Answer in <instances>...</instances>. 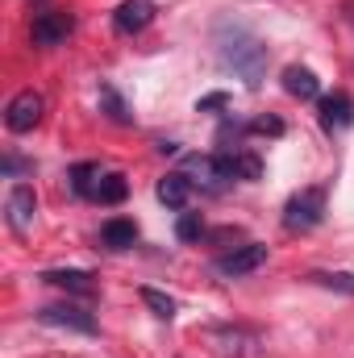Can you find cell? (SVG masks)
Returning <instances> with one entry per match:
<instances>
[{"mask_svg":"<svg viewBox=\"0 0 354 358\" xmlns=\"http://www.w3.org/2000/svg\"><path fill=\"white\" fill-rule=\"evenodd\" d=\"M213 42H217L221 63H225L246 88H259L267 80V59H271V50H267V42L255 29L238 25V21H221V25L213 29Z\"/></svg>","mask_w":354,"mask_h":358,"instance_id":"6da1fadb","label":"cell"},{"mask_svg":"<svg viewBox=\"0 0 354 358\" xmlns=\"http://www.w3.org/2000/svg\"><path fill=\"white\" fill-rule=\"evenodd\" d=\"M325 217V187H300L288 204H283V225L292 234H309L317 229Z\"/></svg>","mask_w":354,"mask_h":358,"instance_id":"7a4b0ae2","label":"cell"},{"mask_svg":"<svg viewBox=\"0 0 354 358\" xmlns=\"http://www.w3.org/2000/svg\"><path fill=\"white\" fill-rule=\"evenodd\" d=\"M183 176L192 179V183H204L208 192H221L229 179H238L229 155H196V159H187V171Z\"/></svg>","mask_w":354,"mask_h":358,"instance_id":"3957f363","label":"cell"},{"mask_svg":"<svg viewBox=\"0 0 354 358\" xmlns=\"http://www.w3.org/2000/svg\"><path fill=\"white\" fill-rule=\"evenodd\" d=\"M263 263H267V246L246 242V246H234V250H225L221 259H213V271H217L221 279H242V275L259 271Z\"/></svg>","mask_w":354,"mask_h":358,"instance_id":"277c9868","label":"cell"},{"mask_svg":"<svg viewBox=\"0 0 354 358\" xmlns=\"http://www.w3.org/2000/svg\"><path fill=\"white\" fill-rule=\"evenodd\" d=\"M42 108H46L42 92H34V88L17 92V96L8 100V108H4V125H8L13 134H29V129L42 121Z\"/></svg>","mask_w":354,"mask_h":358,"instance_id":"5b68a950","label":"cell"},{"mask_svg":"<svg viewBox=\"0 0 354 358\" xmlns=\"http://www.w3.org/2000/svg\"><path fill=\"white\" fill-rule=\"evenodd\" d=\"M34 213H38V196H34V187H29V183H17V187L8 192V200H4L8 229H13V234H29Z\"/></svg>","mask_w":354,"mask_h":358,"instance_id":"8992f818","label":"cell"},{"mask_svg":"<svg viewBox=\"0 0 354 358\" xmlns=\"http://www.w3.org/2000/svg\"><path fill=\"white\" fill-rule=\"evenodd\" d=\"M38 321L42 325H55V329H71V334H96V317L76 308V304H50V308H38Z\"/></svg>","mask_w":354,"mask_h":358,"instance_id":"52a82bcc","label":"cell"},{"mask_svg":"<svg viewBox=\"0 0 354 358\" xmlns=\"http://www.w3.org/2000/svg\"><path fill=\"white\" fill-rule=\"evenodd\" d=\"M71 29H76L71 13L50 8V13H38V17H34V42H38V46H63Z\"/></svg>","mask_w":354,"mask_h":358,"instance_id":"ba28073f","label":"cell"},{"mask_svg":"<svg viewBox=\"0 0 354 358\" xmlns=\"http://www.w3.org/2000/svg\"><path fill=\"white\" fill-rule=\"evenodd\" d=\"M155 21V0H121L113 13V29L117 34H142Z\"/></svg>","mask_w":354,"mask_h":358,"instance_id":"9c48e42d","label":"cell"},{"mask_svg":"<svg viewBox=\"0 0 354 358\" xmlns=\"http://www.w3.org/2000/svg\"><path fill=\"white\" fill-rule=\"evenodd\" d=\"M354 121V100L346 92H334V96H325L321 100V125L330 129V134H338V129H346Z\"/></svg>","mask_w":354,"mask_h":358,"instance_id":"30bf717a","label":"cell"},{"mask_svg":"<svg viewBox=\"0 0 354 358\" xmlns=\"http://www.w3.org/2000/svg\"><path fill=\"white\" fill-rule=\"evenodd\" d=\"M283 92L296 96V100H317L321 96V80L309 67H283Z\"/></svg>","mask_w":354,"mask_h":358,"instance_id":"8fae6325","label":"cell"},{"mask_svg":"<svg viewBox=\"0 0 354 358\" xmlns=\"http://www.w3.org/2000/svg\"><path fill=\"white\" fill-rule=\"evenodd\" d=\"M100 242H104L108 250H129V246L138 242V225H134V221H121V217H117V221H104V225H100Z\"/></svg>","mask_w":354,"mask_h":358,"instance_id":"7c38bea8","label":"cell"},{"mask_svg":"<svg viewBox=\"0 0 354 358\" xmlns=\"http://www.w3.org/2000/svg\"><path fill=\"white\" fill-rule=\"evenodd\" d=\"M187 196H192V179L183 176V171H171V176L159 179V200H163L167 208H183Z\"/></svg>","mask_w":354,"mask_h":358,"instance_id":"4fadbf2b","label":"cell"},{"mask_svg":"<svg viewBox=\"0 0 354 358\" xmlns=\"http://www.w3.org/2000/svg\"><path fill=\"white\" fill-rule=\"evenodd\" d=\"M50 287H63V292H76V296H92L96 292V283H92L88 271H46L42 275Z\"/></svg>","mask_w":354,"mask_h":358,"instance_id":"5bb4252c","label":"cell"},{"mask_svg":"<svg viewBox=\"0 0 354 358\" xmlns=\"http://www.w3.org/2000/svg\"><path fill=\"white\" fill-rule=\"evenodd\" d=\"M125 196H129V183L117 171H104V176L96 179V187H92V200H100V204H121Z\"/></svg>","mask_w":354,"mask_h":358,"instance_id":"9a60e30c","label":"cell"},{"mask_svg":"<svg viewBox=\"0 0 354 358\" xmlns=\"http://www.w3.org/2000/svg\"><path fill=\"white\" fill-rule=\"evenodd\" d=\"M213 338L221 342L225 355H250L259 342V334H246V329H213Z\"/></svg>","mask_w":354,"mask_h":358,"instance_id":"2e32d148","label":"cell"},{"mask_svg":"<svg viewBox=\"0 0 354 358\" xmlns=\"http://www.w3.org/2000/svg\"><path fill=\"white\" fill-rule=\"evenodd\" d=\"M309 279L321 283V287H330V292H346V296H354V275L351 271H313Z\"/></svg>","mask_w":354,"mask_h":358,"instance_id":"e0dca14e","label":"cell"},{"mask_svg":"<svg viewBox=\"0 0 354 358\" xmlns=\"http://www.w3.org/2000/svg\"><path fill=\"white\" fill-rule=\"evenodd\" d=\"M100 108H104L117 125H129V121H134V117H129V108H125V100L108 88V84H100Z\"/></svg>","mask_w":354,"mask_h":358,"instance_id":"ac0fdd59","label":"cell"},{"mask_svg":"<svg viewBox=\"0 0 354 358\" xmlns=\"http://www.w3.org/2000/svg\"><path fill=\"white\" fill-rule=\"evenodd\" d=\"M142 300H146V308H150L159 321H171V317H176V300L163 296L159 287H142Z\"/></svg>","mask_w":354,"mask_h":358,"instance_id":"d6986e66","label":"cell"},{"mask_svg":"<svg viewBox=\"0 0 354 358\" xmlns=\"http://www.w3.org/2000/svg\"><path fill=\"white\" fill-rule=\"evenodd\" d=\"M104 176L96 163H80V167H71V187L80 192V196H88L92 200V187H96V179Z\"/></svg>","mask_w":354,"mask_h":358,"instance_id":"ffe728a7","label":"cell"},{"mask_svg":"<svg viewBox=\"0 0 354 358\" xmlns=\"http://www.w3.org/2000/svg\"><path fill=\"white\" fill-rule=\"evenodd\" d=\"M229 159H234V176H238V179H259V176H263L259 155H229Z\"/></svg>","mask_w":354,"mask_h":358,"instance_id":"44dd1931","label":"cell"},{"mask_svg":"<svg viewBox=\"0 0 354 358\" xmlns=\"http://www.w3.org/2000/svg\"><path fill=\"white\" fill-rule=\"evenodd\" d=\"M176 234L183 238V242H196V238L204 234V221H200L196 213H183V217H179V225H176Z\"/></svg>","mask_w":354,"mask_h":358,"instance_id":"7402d4cb","label":"cell"},{"mask_svg":"<svg viewBox=\"0 0 354 358\" xmlns=\"http://www.w3.org/2000/svg\"><path fill=\"white\" fill-rule=\"evenodd\" d=\"M250 129H255V134H283V125H279V121H271V117H263V121H255Z\"/></svg>","mask_w":354,"mask_h":358,"instance_id":"603a6c76","label":"cell"},{"mask_svg":"<svg viewBox=\"0 0 354 358\" xmlns=\"http://www.w3.org/2000/svg\"><path fill=\"white\" fill-rule=\"evenodd\" d=\"M17 171H25V163L21 159H4V176H17Z\"/></svg>","mask_w":354,"mask_h":358,"instance_id":"cb8c5ba5","label":"cell"},{"mask_svg":"<svg viewBox=\"0 0 354 358\" xmlns=\"http://www.w3.org/2000/svg\"><path fill=\"white\" fill-rule=\"evenodd\" d=\"M221 104H225V96H221V92H217V96H208V100H200V108H221Z\"/></svg>","mask_w":354,"mask_h":358,"instance_id":"d4e9b609","label":"cell"}]
</instances>
